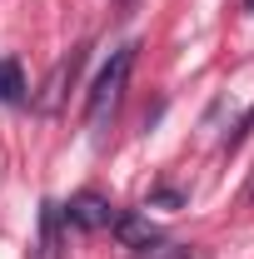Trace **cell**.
<instances>
[{
    "instance_id": "6da1fadb",
    "label": "cell",
    "mask_w": 254,
    "mask_h": 259,
    "mask_svg": "<svg viewBox=\"0 0 254 259\" xmlns=\"http://www.w3.org/2000/svg\"><path fill=\"white\" fill-rule=\"evenodd\" d=\"M135 50H140V45H120V50L110 55V65L95 75V85H90V95H85V125L90 130H100L115 115V105L125 95V80H130V70H135Z\"/></svg>"
},
{
    "instance_id": "7a4b0ae2",
    "label": "cell",
    "mask_w": 254,
    "mask_h": 259,
    "mask_svg": "<svg viewBox=\"0 0 254 259\" xmlns=\"http://www.w3.org/2000/svg\"><path fill=\"white\" fill-rule=\"evenodd\" d=\"M65 220H70L75 229H85V234H95V229H110V220H115V204H110L100 190H80V194H70V204H65Z\"/></svg>"
},
{
    "instance_id": "3957f363",
    "label": "cell",
    "mask_w": 254,
    "mask_h": 259,
    "mask_svg": "<svg viewBox=\"0 0 254 259\" xmlns=\"http://www.w3.org/2000/svg\"><path fill=\"white\" fill-rule=\"evenodd\" d=\"M110 229H115V239L125 244V249H145V244H155V239H164L159 234V225L150 220V214H135V209H115V220H110Z\"/></svg>"
},
{
    "instance_id": "277c9868",
    "label": "cell",
    "mask_w": 254,
    "mask_h": 259,
    "mask_svg": "<svg viewBox=\"0 0 254 259\" xmlns=\"http://www.w3.org/2000/svg\"><path fill=\"white\" fill-rule=\"evenodd\" d=\"M40 259H65V209L55 199L40 204Z\"/></svg>"
},
{
    "instance_id": "5b68a950",
    "label": "cell",
    "mask_w": 254,
    "mask_h": 259,
    "mask_svg": "<svg viewBox=\"0 0 254 259\" xmlns=\"http://www.w3.org/2000/svg\"><path fill=\"white\" fill-rule=\"evenodd\" d=\"M25 75L15 60H0V105H25Z\"/></svg>"
},
{
    "instance_id": "8992f818",
    "label": "cell",
    "mask_w": 254,
    "mask_h": 259,
    "mask_svg": "<svg viewBox=\"0 0 254 259\" xmlns=\"http://www.w3.org/2000/svg\"><path fill=\"white\" fill-rule=\"evenodd\" d=\"M130 259H204V249H194V244H145V249H130Z\"/></svg>"
},
{
    "instance_id": "52a82bcc",
    "label": "cell",
    "mask_w": 254,
    "mask_h": 259,
    "mask_svg": "<svg viewBox=\"0 0 254 259\" xmlns=\"http://www.w3.org/2000/svg\"><path fill=\"white\" fill-rule=\"evenodd\" d=\"M254 135V105L249 110H244V120H239V125H234V135H229V140H224V155H234V150H239V145H244V140H249Z\"/></svg>"
},
{
    "instance_id": "ba28073f",
    "label": "cell",
    "mask_w": 254,
    "mask_h": 259,
    "mask_svg": "<svg viewBox=\"0 0 254 259\" xmlns=\"http://www.w3.org/2000/svg\"><path fill=\"white\" fill-rule=\"evenodd\" d=\"M150 204H170V209H180V204H185V194H180V190H155L150 199H145V209H150Z\"/></svg>"
},
{
    "instance_id": "9c48e42d",
    "label": "cell",
    "mask_w": 254,
    "mask_h": 259,
    "mask_svg": "<svg viewBox=\"0 0 254 259\" xmlns=\"http://www.w3.org/2000/svg\"><path fill=\"white\" fill-rule=\"evenodd\" d=\"M249 199H254V185H249Z\"/></svg>"
}]
</instances>
